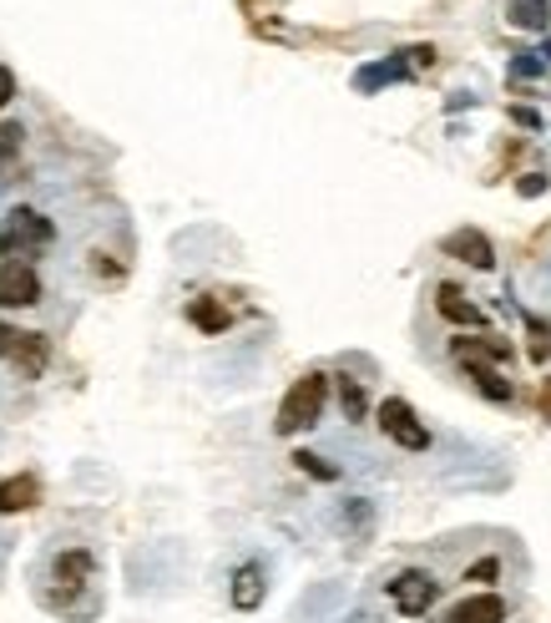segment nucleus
<instances>
[{
    "mask_svg": "<svg viewBox=\"0 0 551 623\" xmlns=\"http://www.w3.org/2000/svg\"><path fill=\"white\" fill-rule=\"evenodd\" d=\"M324 401H329V375H320V371L299 375V381L289 386V396L278 401V421H274L278 436H299V431L320 426Z\"/></svg>",
    "mask_w": 551,
    "mask_h": 623,
    "instance_id": "obj_1",
    "label": "nucleus"
},
{
    "mask_svg": "<svg viewBox=\"0 0 551 623\" xmlns=\"http://www.w3.org/2000/svg\"><path fill=\"white\" fill-rule=\"evenodd\" d=\"M51 238H57V228L36 208H11L5 223H0V253H5V264L11 259L15 264H30V253H41Z\"/></svg>",
    "mask_w": 551,
    "mask_h": 623,
    "instance_id": "obj_2",
    "label": "nucleus"
},
{
    "mask_svg": "<svg viewBox=\"0 0 551 623\" xmlns=\"http://www.w3.org/2000/svg\"><path fill=\"white\" fill-rule=\"evenodd\" d=\"M385 588H390V603L405 613V619H425V613L436 609V598H440L436 573H425V568H405V573H395Z\"/></svg>",
    "mask_w": 551,
    "mask_h": 623,
    "instance_id": "obj_3",
    "label": "nucleus"
},
{
    "mask_svg": "<svg viewBox=\"0 0 551 623\" xmlns=\"http://www.w3.org/2000/svg\"><path fill=\"white\" fill-rule=\"evenodd\" d=\"M379 431H385L395 446H405V451H425V446H430L425 421L415 415V406L400 401V396H390V401L379 406Z\"/></svg>",
    "mask_w": 551,
    "mask_h": 623,
    "instance_id": "obj_4",
    "label": "nucleus"
},
{
    "mask_svg": "<svg viewBox=\"0 0 551 623\" xmlns=\"http://www.w3.org/2000/svg\"><path fill=\"white\" fill-rule=\"evenodd\" d=\"M41 299V279L30 264H0V310H30Z\"/></svg>",
    "mask_w": 551,
    "mask_h": 623,
    "instance_id": "obj_5",
    "label": "nucleus"
},
{
    "mask_svg": "<svg viewBox=\"0 0 551 623\" xmlns=\"http://www.w3.org/2000/svg\"><path fill=\"white\" fill-rule=\"evenodd\" d=\"M440 249L450 253V259H465L471 269H496V244L480 228H455V234L440 238Z\"/></svg>",
    "mask_w": 551,
    "mask_h": 623,
    "instance_id": "obj_6",
    "label": "nucleus"
},
{
    "mask_svg": "<svg viewBox=\"0 0 551 623\" xmlns=\"http://www.w3.org/2000/svg\"><path fill=\"white\" fill-rule=\"evenodd\" d=\"M450 356L461 360L465 371H471V365H506L511 360V345L506 340H486V335H476V340H450Z\"/></svg>",
    "mask_w": 551,
    "mask_h": 623,
    "instance_id": "obj_7",
    "label": "nucleus"
},
{
    "mask_svg": "<svg viewBox=\"0 0 551 623\" xmlns=\"http://www.w3.org/2000/svg\"><path fill=\"white\" fill-rule=\"evenodd\" d=\"M446 623H506V598L501 594H471L446 613Z\"/></svg>",
    "mask_w": 551,
    "mask_h": 623,
    "instance_id": "obj_8",
    "label": "nucleus"
},
{
    "mask_svg": "<svg viewBox=\"0 0 551 623\" xmlns=\"http://www.w3.org/2000/svg\"><path fill=\"white\" fill-rule=\"evenodd\" d=\"M91 573H97V558H91L87 548L61 552L57 563H51V578H57V588H66V594H76V588H87Z\"/></svg>",
    "mask_w": 551,
    "mask_h": 623,
    "instance_id": "obj_9",
    "label": "nucleus"
},
{
    "mask_svg": "<svg viewBox=\"0 0 551 623\" xmlns=\"http://www.w3.org/2000/svg\"><path fill=\"white\" fill-rule=\"evenodd\" d=\"M36 502H41V482H36L30 472L5 476V482H0V518H11V512H30Z\"/></svg>",
    "mask_w": 551,
    "mask_h": 623,
    "instance_id": "obj_10",
    "label": "nucleus"
},
{
    "mask_svg": "<svg viewBox=\"0 0 551 623\" xmlns=\"http://www.w3.org/2000/svg\"><path fill=\"white\" fill-rule=\"evenodd\" d=\"M436 310L446 314L450 325H471V329H480V325H486V314H480L476 304L465 299V289H461V284H440V289H436Z\"/></svg>",
    "mask_w": 551,
    "mask_h": 623,
    "instance_id": "obj_11",
    "label": "nucleus"
},
{
    "mask_svg": "<svg viewBox=\"0 0 551 623\" xmlns=\"http://www.w3.org/2000/svg\"><path fill=\"white\" fill-rule=\"evenodd\" d=\"M46 356H51L46 335H15L11 360H15V371H21V381H36V375L46 371Z\"/></svg>",
    "mask_w": 551,
    "mask_h": 623,
    "instance_id": "obj_12",
    "label": "nucleus"
},
{
    "mask_svg": "<svg viewBox=\"0 0 551 623\" xmlns=\"http://www.w3.org/2000/svg\"><path fill=\"white\" fill-rule=\"evenodd\" d=\"M410 76V66H405V57H390V61H370V66H360L354 72V91H379V87H390V82H405Z\"/></svg>",
    "mask_w": 551,
    "mask_h": 623,
    "instance_id": "obj_13",
    "label": "nucleus"
},
{
    "mask_svg": "<svg viewBox=\"0 0 551 623\" xmlns=\"http://www.w3.org/2000/svg\"><path fill=\"white\" fill-rule=\"evenodd\" d=\"M263 603V568L259 563H243L238 573H233V609L253 613Z\"/></svg>",
    "mask_w": 551,
    "mask_h": 623,
    "instance_id": "obj_14",
    "label": "nucleus"
},
{
    "mask_svg": "<svg viewBox=\"0 0 551 623\" xmlns=\"http://www.w3.org/2000/svg\"><path fill=\"white\" fill-rule=\"evenodd\" d=\"M188 320H192L198 329H203V335H223V329L233 325V314L223 310L218 299H208V295H203V299H192V304H188Z\"/></svg>",
    "mask_w": 551,
    "mask_h": 623,
    "instance_id": "obj_15",
    "label": "nucleus"
},
{
    "mask_svg": "<svg viewBox=\"0 0 551 623\" xmlns=\"http://www.w3.org/2000/svg\"><path fill=\"white\" fill-rule=\"evenodd\" d=\"M465 375L476 381V390L486 396V401H516V386H511V381L496 371V365H471Z\"/></svg>",
    "mask_w": 551,
    "mask_h": 623,
    "instance_id": "obj_16",
    "label": "nucleus"
},
{
    "mask_svg": "<svg viewBox=\"0 0 551 623\" xmlns=\"http://www.w3.org/2000/svg\"><path fill=\"white\" fill-rule=\"evenodd\" d=\"M511 21L522 30H547V0H516V5H511Z\"/></svg>",
    "mask_w": 551,
    "mask_h": 623,
    "instance_id": "obj_17",
    "label": "nucleus"
},
{
    "mask_svg": "<svg viewBox=\"0 0 551 623\" xmlns=\"http://www.w3.org/2000/svg\"><path fill=\"white\" fill-rule=\"evenodd\" d=\"M339 406H345V415L349 421H364V390H360V381H339Z\"/></svg>",
    "mask_w": 551,
    "mask_h": 623,
    "instance_id": "obj_18",
    "label": "nucleus"
},
{
    "mask_svg": "<svg viewBox=\"0 0 551 623\" xmlns=\"http://www.w3.org/2000/svg\"><path fill=\"white\" fill-rule=\"evenodd\" d=\"M526 329H531V360H547L551 356V325H541L537 314H526Z\"/></svg>",
    "mask_w": 551,
    "mask_h": 623,
    "instance_id": "obj_19",
    "label": "nucleus"
},
{
    "mask_svg": "<svg viewBox=\"0 0 551 623\" xmlns=\"http://www.w3.org/2000/svg\"><path fill=\"white\" fill-rule=\"evenodd\" d=\"M293 466H299V472H309V476H320V482H334V476H339V466H329V461L314 457V451H299V457H293Z\"/></svg>",
    "mask_w": 551,
    "mask_h": 623,
    "instance_id": "obj_20",
    "label": "nucleus"
},
{
    "mask_svg": "<svg viewBox=\"0 0 551 623\" xmlns=\"http://www.w3.org/2000/svg\"><path fill=\"white\" fill-rule=\"evenodd\" d=\"M21 122H0V163H11L15 152H21Z\"/></svg>",
    "mask_w": 551,
    "mask_h": 623,
    "instance_id": "obj_21",
    "label": "nucleus"
},
{
    "mask_svg": "<svg viewBox=\"0 0 551 623\" xmlns=\"http://www.w3.org/2000/svg\"><path fill=\"white\" fill-rule=\"evenodd\" d=\"M541 72H547V61L531 57V51H516V57H511V76H522V82H531V76H541Z\"/></svg>",
    "mask_w": 551,
    "mask_h": 623,
    "instance_id": "obj_22",
    "label": "nucleus"
},
{
    "mask_svg": "<svg viewBox=\"0 0 551 623\" xmlns=\"http://www.w3.org/2000/svg\"><path fill=\"white\" fill-rule=\"evenodd\" d=\"M400 57H405L410 72H430V66H436V46H410V51H400Z\"/></svg>",
    "mask_w": 551,
    "mask_h": 623,
    "instance_id": "obj_23",
    "label": "nucleus"
},
{
    "mask_svg": "<svg viewBox=\"0 0 551 623\" xmlns=\"http://www.w3.org/2000/svg\"><path fill=\"white\" fill-rule=\"evenodd\" d=\"M516 194H522V198H541V194H547V173H526V178L516 183Z\"/></svg>",
    "mask_w": 551,
    "mask_h": 623,
    "instance_id": "obj_24",
    "label": "nucleus"
},
{
    "mask_svg": "<svg viewBox=\"0 0 551 623\" xmlns=\"http://www.w3.org/2000/svg\"><path fill=\"white\" fill-rule=\"evenodd\" d=\"M496 573H501V563H496V558H480V563L471 568V583H491Z\"/></svg>",
    "mask_w": 551,
    "mask_h": 623,
    "instance_id": "obj_25",
    "label": "nucleus"
},
{
    "mask_svg": "<svg viewBox=\"0 0 551 623\" xmlns=\"http://www.w3.org/2000/svg\"><path fill=\"white\" fill-rule=\"evenodd\" d=\"M511 122H516V127H541V112H531V107H511Z\"/></svg>",
    "mask_w": 551,
    "mask_h": 623,
    "instance_id": "obj_26",
    "label": "nucleus"
},
{
    "mask_svg": "<svg viewBox=\"0 0 551 623\" xmlns=\"http://www.w3.org/2000/svg\"><path fill=\"white\" fill-rule=\"evenodd\" d=\"M15 97V76H11V66H0V107Z\"/></svg>",
    "mask_w": 551,
    "mask_h": 623,
    "instance_id": "obj_27",
    "label": "nucleus"
},
{
    "mask_svg": "<svg viewBox=\"0 0 551 623\" xmlns=\"http://www.w3.org/2000/svg\"><path fill=\"white\" fill-rule=\"evenodd\" d=\"M11 345H15V329H11V325H0V360L11 356Z\"/></svg>",
    "mask_w": 551,
    "mask_h": 623,
    "instance_id": "obj_28",
    "label": "nucleus"
},
{
    "mask_svg": "<svg viewBox=\"0 0 551 623\" xmlns=\"http://www.w3.org/2000/svg\"><path fill=\"white\" fill-rule=\"evenodd\" d=\"M541 421H547V426H551V381H547V386H541Z\"/></svg>",
    "mask_w": 551,
    "mask_h": 623,
    "instance_id": "obj_29",
    "label": "nucleus"
},
{
    "mask_svg": "<svg viewBox=\"0 0 551 623\" xmlns=\"http://www.w3.org/2000/svg\"><path fill=\"white\" fill-rule=\"evenodd\" d=\"M541 61H551V36H547V51H541Z\"/></svg>",
    "mask_w": 551,
    "mask_h": 623,
    "instance_id": "obj_30",
    "label": "nucleus"
}]
</instances>
